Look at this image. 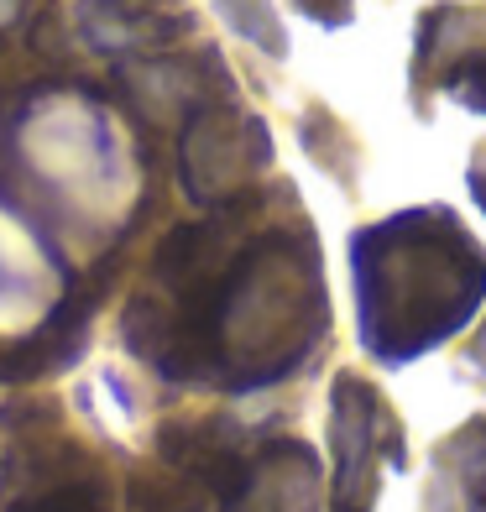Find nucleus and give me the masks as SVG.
<instances>
[{"mask_svg":"<svg viewBox=\"0 0 486 512\" xmlns=\"http://www.w3.org/2000/svg\"><path fill=\"white\" fill-rule=\"evenodd\" d=\"M351 262L361 340L387 366H403L450 340L486 293V256L445 209H419L366 230L351 246Z\"/></svg>","mask_w":486,"mask_h":512,"instance_id":"nucleus-1","label":"nucleus"}]
</instances>
